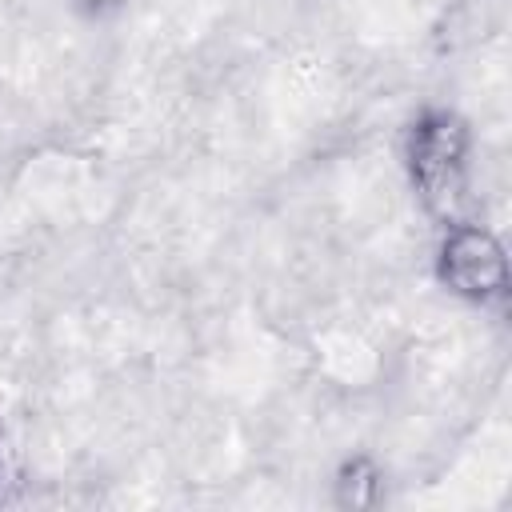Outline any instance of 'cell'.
Segmentation results:
<instances>
[{"label":"cell","mask_w":512,"mask_h":512,"mask_svg":"<svg viewBox=\"0 0 512 512\" xmlns=\"http://www.w3.org/2000/svg\"><path fill=\"white\" fill-rule=\"evenodd\" d=\"M408 176L440 220H456L468 188V128L452 112H424L408 136Z\"/></svg>","instance_id":"obj_1"},{"label":"cell","mask_w":512,"mask_h":512,"mask_svg":"<svg viewBox=\"0 0 512 512\" xmlns=\"http://www.w3.org/2000/svg\"><path fill=\"white\" fill-rule=\"evenodd\" d=\"M436 272H440V284L464 300H496L504 296L508 288V256H504V244L480 228V224H464V220H452L444 240H440V252H436Z\"/></svg>","instance_id":"obj_2"},{"label":"cell","mask_w":512,"mask_h":512,"mask_svg":"<svg viewBox=\"0 0 512 512\" xmlns=\"http://www.w3.org/2000/svg\"><path fill=\"white\" fill-rule=\"evenodd\" d=\"M124 0H80V8H88V12H108V8H120Z\"/></svg>","instance_id":"obj_4"},{"label":"cell","mask_w":512,"mask_h":512,"mask_svg":"<svg viewBox=\"0 0 512 512\" xmlns=\"http://www.w3.org/2000/svg\"><path fill=\"white\" fill-rule=\"evenodd\" d=\"M340 500L352 504V508L376 500V472H372L368 460H352V464L340 472Z\"/></svg>","instance_id":"obj_3"}]
</instances>
